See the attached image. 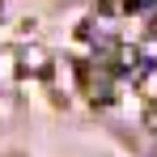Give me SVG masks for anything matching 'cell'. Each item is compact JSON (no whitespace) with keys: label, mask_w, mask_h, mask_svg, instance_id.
Returning a JSON list of instances; mask_svg holds the SVG:
<instances>
[{"label":"cell","mask_w":157,"mask_h":157,"mask_svg":"<svg viewBox=\"0 0 157 157\" xmlns=\"http://www.w3.org/2000/svg\"><path fill=\"white\" fill-rule=\"evenodd\" d=\"M140 64H144V59H140L136 47H128V43L115 47V64H110V68H119V72H140Z\"/></svg>","instance_id":"obj_1"},{"label":"cell","mask_w":157,"mask_h":157,"mask_svg":"<svg viewBox=\"0 0 157 157\" xmlns=\"http://www.w3.org/2000/svg\"><path fill=\"white\" fill-rule=\"evenodd\" d=\"M26 68L30 72H43L47 64H43V51H26Z\"/></svg>","instance_id":"obj_2"},{"label":"cell","mask_w":157,"mask_h":157,"mask_svg":"<svg viewBox=\"0 0 157 157\" xmlns=\"http://www.w3.org/2000/svg\"><path fill=\"white\" fill-rule=\"evenodd\" d=\"M123 9H157V0H119Z\"/></svg>","instance_id":"obj_3"},{"label":"cell","mask_w":157,"mask_h":157,"mask_svg":"<svg viewBox=\"0 0 157 157\" xmlns=\"http://www.w3.org/2000/svg\"><path fill=\"white\" fill-rule=\"evenodd\" d=\"M102 4H106V9H110V4H119V0H102Z\"/></svg>","instance_id":"obj_4"}]
</instances>
